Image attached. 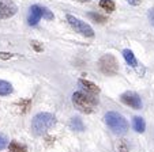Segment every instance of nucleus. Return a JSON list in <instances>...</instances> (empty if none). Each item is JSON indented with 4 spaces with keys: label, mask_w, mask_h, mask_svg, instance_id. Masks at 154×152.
Returning <instances> with one entry per match:
<instances>
[{
    "label": "nucleus",
    "mask_w": 154,
    "mask_h": 152,
    "mask_svg": "<svg viewBox=\"0 0 154 152\" xmlns=\"http://www.w3.org/2000/svg\"><path fill=\"white\" fill-rule=\"evenodd\" d=\"M72 105L79 112L85 113V114H91L96 106L98 105V99L94 95H90L87 92L76 91L72 94Z\"/></svg>",
    "instance_id": "f257e3e1"
},
{
    "label": "nucleus",
    "mask_w": 154,
    "mask_h": 152,
    "mask_svg": "<svg viewBox=\"0 0 154 152\" xmlns=\"http://www.w3.org/2000/svg\"><path fill=\"white\" fill-rule=\"evenodd\" d=\"M56 118L51 113H38L33 117L32 121V132L35 136H42L55 125Z\"/></svg>",
    "instance_id": "f03ea898"
},
{
    "label": "nucleus",
    "mask_w": 154,
    "mask_h": 152,
    "mask_svg": "<svg viewBox=\"0 0 154 152\" xmlns=\"http://www.w3.org/2000/svg\"><path fill=\"white\" fill-rule=\"evenodd\" d=\"M105 122L115 135H125L128 130L127 120L117 112H108L105 114Z\"/></svg>",
    "instance_id": "7ed1b4c3"
},
{
    "label": "nucleus",
    "mask_w": 154,
    "mask_h": 152,
    "mask_svg": "<svg viewBox=\"0 0 154 152\" xmlns=\"http://www.w3.org/2000/svg\"><path fill=\"white\" fill-rule=\"evenodd\" d=\"M100 71L105 75H116L119 72V63L113 55H104L98 61Z\"/></svg>",
    "instance_id": "20e7f679"
},
{
    "label": "nucleus",
    "mask_w": 154,
    "mask_h": 152,
    "mask_svg": "<svg viewBox=\"0 0 154 152\" xmlns=\"http://www.w3.org/2000/svg\"><path fill=\"white\" fill-rule=\"evenodd\" d=\"M67 22L70 23L71 27H72L76 33L82 34L83 37H89V38L94 37V30L91 29L90 25H87L86 22L78 19V18H75L74 15H67Z\"/></svg>",
    "instance_id": "39448f33"
},
{
    "label": "nucleus",
    "mask_w": 154,
    "mask_h": 152,
    "mask_svg": "<svg viewBox=\"0 0 154 152\" xmlns=\"http://www.w3.org/2000/svg\"><path fill=\"white\" fill-rule=\"evenodd\" d=\"M120 100H122L124 105H127V106L132 107V109H135V110L142 109V99H140L139 95L134 91L123 92V94L120 95Z\"/></svg>",
    "instance_id": "423d86ee"
},
{
    "label": "nucleus",
    "mask_w": 154,
    "mask_h": 152,
    "mask_svg": "<svg viewBox=\"0 0 154 152\" xmlns=\"http://www.w3.org/2000/svg\"><path fill=\"white\" fill-rule=\"evenodd\" d=\"M18 11L17 4L12 0H0V19L12 18Z\"/></svg>",
    "instance_id": "0eeeda50"
},
{
    "label": "nucleus",
    "mask_w": 154,
    "mask_h": 152,
    "mask_svg": "<svg viewBox=\"0 0 154 152\" xmlns=\"http://www.w3.org/2000/svg\"><path fill=\"white\" fill-rule=\"evenodd\" d=\"M40 19H41V6L34 4V6L30 7V15H29L27 22H29L30 26H35L40 22Z\"/></svg>",
    "instance_id": "6e6552de"
},
{
    "label": "nucleus",
    "mask_w": 154,
    "mask_h": 152,
    "mask_svg": "<svg viewBox=\"0 0 154 152\" xmlns=\"http://www.w3.org/2000/svg\"><path fill=\"white\" fill-rule=\"evenodd\" d=\"M78 83H79V86H82V88L86 90L87 94L94 95V97H96L97 94H100V88L94 83H91V82L86 80V79H79Z\"/></svg>",
    "instance_id": "1a4fd4ad"
},
{
    "label": "nucleus",
    "mask_w": 154,
    "mask_h": 152,
    "mask_svg": "<svg viewBox=\"0 0 154 152\" xmlns=\"http://www.w3.org/2000/svg\"><path fill=\"white\" fill-rule=\"evenodd\" d=\"M123 57H124V60L127 61L128 65L134 67V68L138 65V61H137V58H135V55L132 53V50H130V49H124V50H123Z\"/></svg>",
    "instance_id": "9d476101"
},
{
    "label": "nucleus",
    "mask_w": 154,
    "mask_h": 152,
    "mask_svg": "<svg viewBox=\"0 0 154 152\" xmlns=\"http://www.w3.org/2000/svg\"><path fill=\"white\" fill-rule=\"evenodd\" d=\"M70 126H71V129L75 130V132H83V130H85V124H83V121H82L79 117L71 118Z\"/></svg>",
    "instance_id": "9b49d317"
},
{
    "label": "nucleus",
    "mask_w": 154,
    "mask_h": 152,
    "mask_svg": "<svg viewBox=\"0 0 154 152\" xmlns=\"http://www.w3.org/2000/svg\"><path fill=\"white\" fill-rule=\"evenodd\" d=\"M12 91H14V88H12L11 83H8L6 80H0V97H7Z\"/></svg>",
    "instance_id": "f8f14e48"
},
{
    "label": "nucleus",
    "mask_w": 154,
    "mask_h": 152,
    "mask_svg": "<svg viewBox=\"0 0 154 152\" xmlns=\"http://www.w3.org/2000/svg\"><path fill=\"white\" fill-rule=\"evenodd\" d=\"M134 129L138 133H143L146 129V122L142 117H134Z\"/></svg>",
    "instance_id": "ddd939ff"
},
{
    "label": "nucleus",
    "mask_w": 154,
    "mask_h": 152,
    "mask_svg": "<svg viewBox=\"0 0 154 152\" xmlns=\"http://www.w3.org/2000/svg\"><path fill=\"white\" fill-rule=\"evenodd\" d=\"M100 7H101L102 10H105V11H108V12L115 11V8H116L113 0H101V1H100Z\"/></svg>",
    "instance_id": "4468645a"
},
{
    "label": "nucleus",
    "mask_w": 154,
    "mask_h": 152,
    "mask_svg": "<svg viewBox=\"0 0 154 152\" xmlns=\"http://www.w3.org/2000/svg\"><path fill=\"white\" fill-rule=\"evenodd\" d=\"M8 152H27V148L17 141H11L8 147Z\"/></svg>",
    "instance_id": "2eb2a0df"
},
{
    "label": "nucleus",
    "mask_w": 154,
    "mask_h": 152,
    "mask_svg": "<svg viewBox=\"0 0 154 152\" xmlns=\"http://www.w3.org/2000/svg\"><path fill=\"white\" fill-rule=\"evenodd\" d=\"M87 16L90 18V19H93L94 22H98V23H105V22H106V18H105V16H102V15H100V14H94V12H89V14H87Z\"/></svg>",
    "instance_id": "dca6fc26"
},
{
    "label": "nucleus",
    "mask_w": 154,
    "mask_h": 152,
    "mask_svg": "<svg viewBox=\"0 0 154 152\" xmlns=\"http://www.w3.org/2000/svg\"><path fill=\"white\" fill-rule=\"evenodd\" d=\"M41 16L45 18L47 20H52L53 18H55L53 14H52V11H49L47 7H41Z\"/></svg>",
    "instance_id": "f3484780"
},
{
    "label": "nucleus",
    "mask_w": 154,
    "mask_h": 152,
    "mask_svg": "<svg viewBox=\"0 0 154 152\" xmlns=\"http://www.w3.org/2000/svg\"><path fill=\"white\" fill-rule=\"evenodd\" d=\"M7 145H8V139H7L3 133H0V151L4 149Z\"/></svg>",
    "instance_id": "a211bd4d"
},
{
    "label": "nucleus",
    "mask_w": 154,
    "mask_h": 152,
    "mask_svg": "<svg viewBox=\"0 0 154 152\" xmlns=\"http://www.w3.org/2000/svg\"><path fill=\"white\" fill-rule=\"evenodd\" d=\"M117 152H128V147L125 144L124 140L119 141V145H117Z\"/></svg>",
    "instance_id": "6ab92c4d"
},
{
    "label": "nucleus",
    "mask_w": 154,
    "mask_h": 152,
    "mask_svg": "<svg viewBox=\"0 0 154 152\" xmlns=\"http://www.w3.org/2000/svg\"><path fill=\"white\" fill-rule=\"evenodd\" d=\"M32 46L33 48H34V50L35 52H42V45H41L40 42H38V41H32Z\"/></svg>",
    "instance_id": "aec40b11"
},
{
    "label": "nucleus",
    "mask_w": 154,
    "mask_h": 152,
    "mask_svg": "<svg viewBox=\"0 0 154 152\" xmlns=\"http://www.w3.org/2000/svg\"><path fill=\"white\" fill-rule=\"evenodd\" d=\"M12 53H7V52H0V58L2 60H8V58H11L12 57Z\"/></svg>",
    "instance_id": "412c9836"
},
{
    "label": "nucleus",
    "mask_w": 154,
    "mask_h": 152,
    "mask_svg": "<svg viewBox=\"0 0 154 152\" xmlns=\"http://www.w3.org/2000/svg\"><path fill=\"white\" fill-rule=\"evenodd\" d=\"M149 19H150V23L154 26V8H151L150 11H149Z\"/></svg>",
    "instance_id": "4be33fe9"
},
{
    "label": "nucleus",
    "mask_w": 154,
    "mask_h": 152,
    "mask_svg": "<svg viewBox=\"0 0 154 152\" xmlns=\"http://www.w3.org/2000/svg\"><path fill=\"white\" fill-rule=\"evenodd\" d=\"M125 1H128L131 6H139L140 4V0H125Z\"/></svg>",
    "instance_id": "5701e85b"
},
{
    "label": "nucleus",
    "mask_w": 154,
    "mask_h": 152,
    "mask_svg": "<svg viewBox=\"0 0 154 152\" xmlns=\"http://www.w3.org/2000/svg\"><path fill=\"white\" fill-rule=\"evenodd\" d=\"M79 1H89V0H79Z\"/></svg>",
    "instance_id": "b1692460"
}]
</instances>
